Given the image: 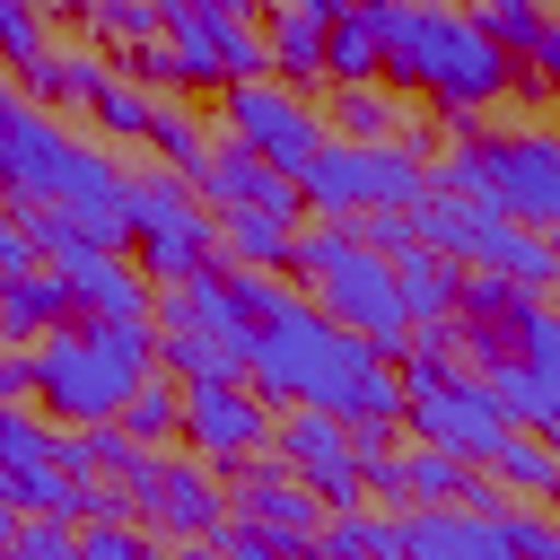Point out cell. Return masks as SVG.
<instances>
[{"label":"cell","instance_id":"cell-1","mask_svg":"<svg viewBox=\"0 0 560 560\" xmlns=\"http://www.w3.org/2000/svg\"><path fill=\"white\" fill-rule=\"evenodd\" d=\"M245 306H254V359H245V385L280 411H350L359 385L385 368L376 341H359L350 324H332L306 289H280L271 271H245Z\"/></svg>","mask_w":560,"mask_h":560},{"label":"cell","instance_id":"cell-2","mask_svg":"<svg viewBox=\"0 0 560 560\" xmlns=\"http://www.w3.org/2000/svg\"><path fill=\"white\" fill-rule=\"evenodd\" d=\"M359 18L376 26V52H385V88L402 96H429L446 122L455 114H490L516 96V52L472 18V9H446V0H359Z\"/></svg>","mask_w":560,"mask_h":560},{"label":"cell","instance_id":"cell-3","mask_svg":"<svg viewBox=\"0 0 560 560\" xmlns=\"http://www.w3.org/2000/svg\"><path fill=\"white\" fill-rule=\"evenodd\" d=\"M158 376V324L149 315H70L35 341V411L61 429L122 420V402Z\"/></svg>","mask_w":560,"mask_h":560},{"label":"cell","instance_id":"cell-4","mask_svg":"<svg viewBox=\"0 0 560 560\" xmlns=\"http://www.w3.org/2000/svg\"><path fill=\"white\" fill-rule=\"evenodd\" d=\"M446 158H438V192H464V201H499L508 219L525 228H551L560 219V131L534 122V131H490L481 114H455L446 122Z\"/></svg>","mask_w":560,"mask_h":560},{"label":"cell","instance_id":"cell-5","mask_svg":"<svg viewBox=\"0 0 560 560\" xmlns=\"http://www.w3.org/2000/svg\"><path fill=\"white\" fill-rule=\"evenodd\" d=\"M298 280H306V298H315L332 324H350L359 341H376L385 359H402L411 306H402V289H394V262H385L376 245H359L350 219H324V228L298 236Z\"/></svg>","mask_w":560,"mask_h":560},{"label":"cell","instance_id":"cell-6","mask_svg":"<svg viewBox=\"0 0 560 560\" xmlns=\"http://www.w3.org/2000/svg\"><path fill=\"white\" fill-rule=\"evenodd\" d=\"M402 368V429L420 438V446H446V455H464V464H490L499 446H508V402H499V385L481 376V368H464V359H420V350H402L394 359Z\"/></svg>","mask_w":560,"mask_h":560},{"label":"cell","instance_id":"cell-7","mask_svg":"<svg viewBox=\"0 0 560 560\" xmlns=\"http://www.w3.org/2000/svg\"><path fill=\"white\" fill-rule=\"evenodd\" d=\"M122 228H131V262H140L149 289H184V280H201V271H219V210H210L184 175H166V166L131 175Z\"/></svg>","mask_w":560,"mask_h":560},{"label":"cell","instance_id":"cell-8","mask_svg":"<svg viewBox=\"0 0 560 560\" xmlns=\"http://www.w3.org/2000/svg\"><path fill=\"white\" fill-rule=\"evenodd\" d=\"M298 192H306V210H324V219L420 210V201L438 192V166H429V149H411V140H324L315 166L298 175Z\"/></svg>","mask_w":560,"mask_h":560},{"label":"cell","instance_id":"cell-9","mask_svg":"<svg viewBox=\"0 0 560 560\" xmlns=\"http://www.w3.org/2000/svg\"><path fill=\"white\" fill-rule=\"evenodd\" d=\"M420 245L446 254V262H464V271H499V280H516V289H542V298H551V280H560L551 236L525 228V219H508L499 201L429 192V201H420Z\"/></svg>","mask_w":560,"mask_h":560},{"label":"cell","instance_id":"cell-10","mask_svg":"<svg viewBox=\"0 0 560 560\" xmlns=\"http://www.w3.org/2000/svg\"><path fill=\"white\" fill-rule=\"evenodd\" d=\"M131 525L149 534V542H219L228 534V490H219V464H201V455H149L131 481Z\"/></svg>","mask_w":560,"mask_h":560},{"label":"cell","instance_id":"cell-11","mask_svg":"<svg viewBox=\"0 0 560 560\" xmlns=\"http://www.w3.org/2000/svg\"><path fill=\"white\" fill-rule=\"evenodd\" d=\"M88 158H96V140H70L61 114L18 105L9 131H0V192H9V210H44V201L61 210L70 184L88 175Z\"/></svg>","mask_w":560,"mask_h":560},{"label":"cell","instance_id":"cell-12","mask_svg":"<svg viewBox=\"0 0 560 560\" xmlns=\"http://www.w3.org/2000/svg\"><path fill=\"white\" fill-rule=\"evenodd\" d=\"M158 9H166V52L184 88H245L271 70V35H254L245 18H219L201 0H158Z\"/></svg>","mask_w":560,"mask_h":560},{"label":"cell","instance_id":"cell-13","mask_svg":"<svg viewBox=\"0 0 560 560\" xmlns=\"http://www.w3.org/2000/svg\"><path fill=\"white\" fill-rule=\"evenodd\" d=\"M228 140H245L262 166H280V175H306L315 166V149L332 140L324 131V114L298 96V88H280V79H245V88H228Z\"/></svg>","mask_w":560,"mask_h":560},{"label":"cell","instance_id":"cell-14","mask_svg":"<svg viewBox=\"0 0 560 560\" xmlns=\"http://www.w3.org/2000/svg\"><path fill=\"white\" fill-rule=\"evenodd\" d=\"M271 402L245 385V376H210V385H184V455L236 472L245 455H271Z\"/></svg>","mask_w":560,"mask_h":560},{"label":"cell","instance_id":"cell-15","mask_svg":"<svg viewBox=\"0 0 560 560\" xmlns=\"http://www.w3.org/2000/svg\"><path fill=\"white\" fill-rule=\"evenodd\" d=\"M271 455H280L332 516L368 499V464H359V446H350V429H341L332 411H289V420L271 429Z\"/></svg>","mask_w":560,"mask_h":560},{"label":"cell","instance_id":"cell-16","mask_svg":"<svg viewBox=\"0 0 560 560\" xmlns=\"http://www.w3.org/2000/svg\"><path fill=\"white\" fill-rule=\"evenodd\" d=\"M490 385H499V402H508L516 429H534V438L560 446V315H542L525 332V350L508 368H490Z\"/></svg>","mask_w":560,"mask_h":560},{"label":"cell","instance_id":"cell-17","mask_svg":"<svg viewBox=\"0 0 560 560\" xmlns=\"http://www.w3.org/2000/svg\"><path fill=\"white\" fill-rule=\"evenodd\" d=\"M192 192L210 201V210H271V219H298L306 210V192H298V175H280V166H262L245 140H219L210 158H201V175H192Z\"/></svg>","mask_w":560,"mask_h":560},{"label":"cell","instance_id":"cell-18","mask_svg":"<svg viewBox=\"0 0 560 560\" xmlns=\"http://www.w3.org/2000/svg\"><path fill=\"white\" fill-rule=\"evenodd\" d=\"M472 481H481V472H472L464 455H446V446H420V438L368 464V490H376L385 508H464V499H472Z\"/></svg>","mask_w":560,"mask_h":560},{"label":"cell","instance_id":"cell-19","mask_svg":"<svg viewBox=\"0 0 560 560\" xmlns=\"http://www.w3.org/2000/svg\"><path fill=\"white\" fill-rule=\"evenodd\" d=\"M228 508H236V516H254V525H271V534H298V542H315V534H324V516H332V508H324V499H315L280 455H245V464H236V481H228Z\"/></svg>","mask_w":560,"mask_h":560},{"label":"cell","instance_id":"cell-20","mask_svg":"<svg viewBox=\"0 0 560 560\" xmlns=\"http://www.w3.org/2000/svg\"><path fill=\"white\" fill-rule=\"evenodd\" d=\"M105 79H114V61H105L96 44H44V52L18 70V96L44 105V114H61V105H88Z\"/></svg>","mask_w":560,"mask_h":560},{"label":"cell","instance_id":"cell-21","mask_svg":"<svg viewBox=\"0 0 560 560\" xmlns=\"http://www.w3.org/2000/svg\"><path fill=\"white\" fill-rule=\"evenodd\" d=\"M79 315V298H70V280L52 271V262H35V271H9L0 280V341H44V332H61Z\"/></svg>","mask_w":560,"mask_h":560},{"label":"cell","instance_id":"cell-22","mask_svg":"<svg viewBox=\"0 0 560 560\" xmlns=\"http://www.w3.org/2000/svg\"><path fill=\"white\" fill-rule=\"evenodd\" d=\"M219 262H228V271H298V219L219 210Z\"/></svg>","mask_w":560,"mask_h":560},{"label":"cell","instance_id":"cell-23","mask_svg":"<svg viewBox=\"0 0 560 560\" xmlns=\"http://www.w3.org/2000/svg\"><path fill=\"white\" fill-rule=\"evenodd\" d=\"M149 455H158V446H140L122 420H96V429H61V472H79V481H131Z\"/></svg>","mask_w":560,"mask_h":560},{"label":"cell","instance_id":"cell-24","mask_svg":"<svg viewBox=\"0 0 560 560\" xmlns=\"http://www.w3.org/2000/svg\"><path fill=\"white\" fill-rule=\"evenodd\" d=\"M324 131H341V140H402V131H411V105H402V88L359 79V88H332Z\"/></svg>","mask_w":560,"mask_h":560},{"label":"cell","instance_id":"cell-25","mask_svg":"<svg viewBox=\"0 0 560 560\" xmlns=\"http://www.w3.org/2000/svg\"><path fill=\"white\" fill-rule=\"evenodd\" d=\"M394 289H402L411 324H455V298H464V262H446V254L411 245V254H394Z\"/></svg>","mask_w":560,"mask_h":560},{"label":"cell","instance_id":"cell-26","mask_svg":"<svg viewBox=\"0 0 560 560\" xmlns=\"http://www.w3.org/2000/svg\"><path fill=\"white\" fill-rule=\"evenodd\" d=\"M490 481H499V490H525V499L551 508V490H560V446L534 438V429H508V446L490 455Z\"/></svg>","mask_w":560,"mask_h":560},{"label":"cell","instance_id":"cell-27","mask_svg":"<svg viewBox=\"0 0 560 560\" xmlns=\"http://www.w3.org/2000/svg\"><path fill=\"white\" fill-rule=\"evenodd\" d=\"M271 70H280V88H315L324 79V26L306 18V9H271Z\"/></svg>","mask_w":560,"mask_h":560},{"label":"cell","instance_id":"cell-28","mask_svg":"<svg viewBox=\"0 0 560 560\" xmlns=\"http://www.w3.org/2000/svg\"><path fill=\"white\" fill-rule=\"evenodd\" d=\"M158 105H166V96H149V88H140V79H122V70L88 96V114H96V131H105V140H149V131H158Z\"/></svg>","mask_w":560,"mask_h":560},{"label":"cell","instance_id":"cell-29","mask_svg":"<svg viewBox=\"0 0 560 560\" xmlns=\"http://www.w3.org/2000/svg\"><path fill=\"white\" fill-rule=\"evenodd\" d=\"M324 79L332 88H359V79H385V52H376V26L350 9L341 26H324Z\"/></svg>","mask_w":560,"mask_h":560},{"label":"cell","instance_id":"cell-30","mask_svg":"<svg viewBox=\"0 0 560 560\" xmlns=\"http://www.w3.org/2000/svg\"><path fill=\"white\" fill-rule=\"evenodd\" d=\"M122 429H131L140 446H166V438H184V385H175V376H149V385L122 402Z\"/></svg>","mask_w":560,"mask_h":560},{"label":"cell","instance_id":"cell-31","mask_svg":"<svg viewBox=\"0 0 560 560\" xmlns=\"http://www.w3.org/2000/svg\"><path fill=\"white\" fill-rule=\"evenodd\" d=\"M149 149H158V166H166V175H184V184H192V175H201V158H210L219 140H210V131H201L184 105H158V131H149Z\"/></svg>","mask_w":560,"mask_h":560},{"label":"cell","instance_id":"cell-32","mask_svg":"<svg viewBox=\"0 0 560 560\" xmlns=\"http://www.w3.org/2000/svg\"><path fill=\"white\" fill-rule=\"evenodd\" d=\"M490 525H499V551H508V560H560V516H551V508H516V499H508Z\"/></svg>","mask_w":560,"mask_h":560},{"label":"cell","instance_id":"cell-33","mask_svg":"<svg viewBox=\"0 0 560 560\" xmlns=\"http://www.w3.org/2000/svg\"><path fill=\"white\" fill-rule=\"evenodd\" d=\"M44 9H52V0H0V70H9V79H18V70L44 52V44H52Z\"/></svg>","mask_w":560,"mask_h":560},{"label":"cell","instance_id":"cell-34","mask_svg":"<svg viewBox=\"0 0 560 560\" xmlns=\"http://www.w3.org/2000/svg\"><path fill=\"white\" fill-rule=\"evenodd\" d=\"M88 35H105L114 52H122V44H158V35H166V9H158V0H105V9L88 18Z\"/></svg>","mask_w":560,"mask_h":560},{"label":"cell","instance_id":"cell-35","mask_svg":"<svg viewBox=\"0 0 560 560\" xmlns=\"http://www.w3.org/2000/svg\"><path fill=\"white\" fill-rule=\"evenodd\" d=\"M472 18H481V26H490L516 61H525V44L551 26V0H472Z\"/></svg>","mask_w":560,"mask_h":560},{"label":"cell","instance_id":"cell-36","mask_svg":"<svg viewBox=\"0 0 560 560\" xmlns=\"http://www.w3.org/2000/svg\"><path fill=\"white\" fill-rule=\"evenodd\" d=\"M219 551H228V560H315V542H298V534H271V525H254V516H228Z\"/></svg>","mask_w":560,"mask_h":560},{"label":"cell","instance_id":"cell-37","mask_svg":"<svg viewBox=\"0 0 560 560\" xmlns=\"http://www.w3.org/2000/svg\"><path fill=\"white\" fill-rule=\"evenodd\" d=\"M315 560H376V516H368V508H341V516H324V534H315Z\"/></svg>","mask_w":560,"mask_h":560},{"label":"cell","instance_id":"cell-38","mask_svg":"<svg viewBox=\"0 0 560 560\" xmlns=\"http://www.w3.org/2000/svg\"><path fill=\"white\" fill-rule=\"evenodd\" d=\"M9 560H79V525L70 516H26L18 542H9Z\"/></svg>","mask_w":560,"mask_h":560},{"label":"cell","instance_id":"cell-39","mask_svg":"<svg viewBox=\"0 0 560 560\" xmlns=\"http://www.w3.org/2000/svg\"><path fill=\"white\" fill-rule=\"evenodd\" d=\"M114 70H122V79H140L149 96H166V88H184V70H175V52H166V35H158V44H122V52H114Z\"/></svg>","mask_w":560,"mask_h":560},{"label":"cell","instance_id":"cell-40","mask_svg":"<svg viewBox=\"0 0 560 560\" xmlns=\"http://www.w3.org/2000/svg\"><path fill=\"white\" fill-rule=\"evenodd\" d=\"M350 228H359V245H376V254H385V262H394V254H411V245H420V210H359V219H350Z\"/></svg>","mask_w":560,"mask_h":560},{"label":"cell","instance_id":"cell-41","mask_svg":"<svg viewBox=\"0 0 560 560\" xmlns=\"http://www.w3.org/2000/svg\"><path fill=\"white\" fill-rule=\"evenodd\" d=\"M35 262H44V254H35L26 219H18V210H9V192H0V280H9V271H35Z\"/></svg>","mask_w":560,"mask_h":560},{"label":"cell","instance_id":"cell-42","mask_svg":"<svg viewBox=\"0 0 560 560\" xmlns=\"http://www.w3.org/2000/svg\"><path fill=\"white\" fill-rule=\"evenodd\" d=\"M9 402H35V350H18V341H0V411Z\"/></svg>","mask_w":560,"mask_h":560},{"label":"cell","instance_id":"cell-43","mask_svg":"<svg viewBox=\"0 0 560 560\" xmlns=\"http://www.w3.org/2000/svg\"><path fill=\"white\" fill-rule=\"evenodd\" d=\"M525 79H534L542 96H560V18H551L534 44H525Z\"/></svg>","mask_w":560,"mask_h":560},{"label":"cell","instance_id":"cell-44","mask_svg":"<svg viewBox=\"0 0 560 560\" xmlns=\"http://www.w3.org/2000/svg\"><path fill=\"white\" fill-rule=\"evenodd\" d=\"M26 96H18V79H0V131H9V114H18Z\"/></svg>","mask_w":560,"mask_h":560},{"label":"cell","instance_id":"cell-45","mask_svg":"<svg viewBox=\"0 0 560 560\" xmlns=\"http://www.w3.org/2000/svg\"><path fill=\"white\" fill-rule=\"evenodd\" d=\"M175 560H228V551H219V542H184Z\"/></svg>","mask_w":560,"mask_h":560},{"label":"cell","instance_id":"cell-46","mask_svg":"<svg viewBox=\"0 0 560 560\" xmlns=\"http://www.w3.org/2000/svg\"><path fill=\"white\" fill-rule=\"evenodd\" d=\"M52 9H70V18H96V9H105V0H52Z\"/></svg>","mask_w":560,"mask_h":560},{"label":"cell","instance_id":"cell-47","mask_svg":"<svg viewBox=\"0 0 560 560\" xmlns=\"http://www.w3.org/2000/svg\"><path fill=\"white\" fill-rule=\"evenodd\" d=\"M201 9H219V18H245V9H254V0H201Z\"/></svg>","mask_w":560,"mask_h":560},{"label":"cell","instance_id":"cell-48","mask_svg":"<svg viewBox=\"0 0 560 560\" xmlns=\"http://www.w3.org/2000/svg\"><path fill=\"white\" fill-rule=\"evenodd\" d=\"M542 236H551V254H560V219H551V228H542Z\"/></svg>","mask_w":560,"mask_h":560},{"label":"cell","instance_id":"cell-49","mask_svg":"<svg viewBox=\"0 0 560 560\" xmlns=\"http://www.w3.org/2000/svg\"><path fill=\"white\" fill-rule=\"evenodd\" d=\"M551 315H560V280H551Z\"/></svg>","mask_w":560,"mask_h":560},{"label":"cell","instance_id":"cell-50","mask_svg":"<svg viewBox=\"0 0 560 560\" xmlns=\"http://www.w3.org/2000/svg\"><path fill=\"white\" fill-rule=\"evenodd\" d=\"M551 516H560V490H551Z\"/></svg>","mask_w":560,"mask_h":560}]
</instances>
